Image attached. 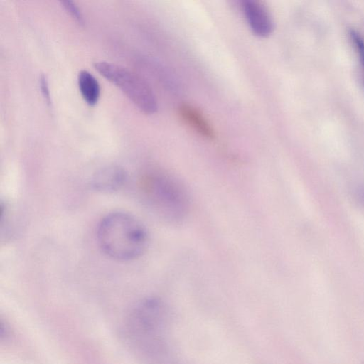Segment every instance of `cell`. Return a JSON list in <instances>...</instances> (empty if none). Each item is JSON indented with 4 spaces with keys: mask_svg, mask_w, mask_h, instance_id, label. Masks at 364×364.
<instances>
[{
    "mask_svg": "<svg viewBox=\"0 0 364 364\" xmlns=\"http://www.w3.org/2000/svg\"><path fill=\"white\" fill-rule=\"evenodd\" d=\"M40 88L45 101L50 105L51 104V97L49 90L48 81L46 75L41 74L39 78Z\"/></svg>",
    "mask_w": 364,
    "mask_h": 364,
    "instance_id": "cell-9",
    "label": "cell"
},
{
    "mask_svg": "<svg viewBox=\"0 0 364 364\" xmlns=\"http://www.w3.org/2000/svg\"><path fill=\"white\" fill-rule=\"evenodd\" d=\"M78 87L84 100L95 105L100 98V87L97 79L87 70H81L77 77Z\"/></svg>",
    "mask_w": 364,
    "mask_h": 364,
    "instance_id": "cell-7",
    "label": "cell"
},
{
    "mask_svg": "<svg viewBox=\"0 0 364 364\" xmlns=\"http://www.w3.org/2000/svg\"><path fill=\"white\" fill-rule=\"evenodd\" d=\"M178 113L182 121L198 135L208 140L215 139L213 127L199 109L183 103L178 107Z\"/></svg>",
    "mask_w": 364,
    "mask_h": 364,
    "instance_id": "cell-5",
    "label": "cell"
},
{
    "mask_svg": "<svg viewBox=\"0 0 364 364\" xmlns=\"http://www.w3.org/2000/svg\"><path fill=\"white\" fill-rule=\"evenodd\" d=\"M242 9L249 27L255 35L264 38L272 33L273 19L268 9L262 2L246 0L242 2Z\"/></svg>",
    "mask_w": 364,
    "mask_h": 364,
    "instance_id": "cell-4",
    "label": "cell"
},
{
    "mask_svg": "<svg viewBox=\"0 0 364 364\" xmlns=\"http://www.w3.org/2000/svg\"><path fill=\"white\" fill-rule=\"evenodd\" d=\"M355 197L358 202L364 208V186H358L355 189Z\"/></svg>",
    "mask_w": 364,
    "mask_h": 364,
    "instance_id": "cell-10",
    "label": "cell"
},
{
    "mask_svg": "<svg viewBox=\"0 0 364 364\" xmlns=\"http://www.w3.org/2000/svg\"><path fill=\"white\" fill-rule=\"evenodd\" d=\"M144 179L146 197L155 210L168 222L183 221L190 210V198L183 184L164 171L149 173Z\"/></svg>",
    "mask_w": 364,
    "mask_h": 364,
    "instance_id": "cell-2",
    "label": "cell"
},
{
    "mask_svg": "<svg viewBox=\"0 0 364 364\" xmlns=\"http://www.w3.org/2000/svg\"><path fill=\"white\" fill-rule=\"evenodd\" d=\"M97 240L102 251L118 260L139 257L148 243L142 224L130 214L114 212L105 216L97 230Z\"/></svg>",
    "mask_w": 364,
    "mask_h": 364,
    "instance_id": "cell-1",
    "label": "cell"
},
{
    "mask_svg": "<svg viewBox=\"0 0 364 364\" xmlns=\"http://www.w3.org/2000/svg\"><path fill=\"white\" fill-rule=\"evenodd\" d=\"M60 4L65 10L70 15V16L79 24L83 25L85 23L83 15L75 2L70 0H65L60 1Z\"/></svg>",
    "mask_w": 364,
    "mask_h": 364,
    "instance_id": "cell-8",
    "label": "cell"
},
{
    "mask_svg": "<svg viewBox=\"0 0 364 364\" xmlns=\"http://www.w3.org/2000/svg\"><path fill=\"white\" fill-rule=\"evenodd\" d=\"M95 70L114 84L144 113L157 111L156 96L149 85L140 76L129 70L106 61L94 63Z\"/></svg>",
    "mask_w": 364,
    "mask_h": 364,
    "instance_id": "cell-3",
    "label": "cell"
},
{
    "mask_svg": "<svg viewBox=\"0 0 364 364\" xmlns=\"http://www.w3.org/2000/svg\"><path fill=\"white\" fill-rule=\"evenodd\" d=\"M126 180L124 171L118 166H108L99 171L93 177L92 184L95 189L114 191L123 186Z\"/></svg>",
    "mask_w": 364,
    "mask_h": 364,
    "instance_id": "cell-6",
    "label": "cell"
}]
</instances>
